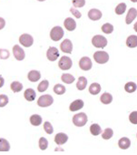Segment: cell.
I'll return each instance as SVG.
<instances>
[{
  "mask_svg": "<svg viewBox=\"0 0 137 155\" xmlns=\"http://www.w3.org/2000/svg\"><path fill=\"white\" fill-rule=\"evenodd\" d=\"M87 115L84 112H81V113H78V114H76L74 117H73V123L77 126V127H83L85 126L86 123H87Z\"/></svg>",
  "mask_w": 137,
  "mask_h": 155,
  "instance_id": "obj_1",
  "label": "cell"
},
{
  "mask_svg": "<svg viewBox=\"0 0 137 155\" xmlns=\"http://www.w3.org/2000/svg\"><path fill=\"white\" fill-rule=\"evenodd\" d=\"M92 44L97 48H104L107 45V39L101 35H95L92 38Z\"/></svg>",
  "mask_w": 137,
  "mask_h": 155,
  "instance_id": "obj_2",
  "label": "cell"
},
{
  "mask_svg": "<svg viewBox=\"0 0 137 155\" xmlns=\"http://www.w3.org/2000/svg\"><path fill=\"white\" fill-rule=\"evenodd\" d=\"M64 29L59 26L53 28L50 32V38L53 41H59L64 37Z\"/></svg>",
  "mask_w": 137,
  "mask_h": 155,
  "instance_id": "obj_3",
  "label": "cell"
},
{
  "mask_svg": "<svg viewBox=\"0 0 137 155\" xmlns=\"http://www.w3.org/2000/svg\"><path fill=\"white\" fill-rule=\"evenodd\" d=\"M94 59L98 64H104L109 60V55L105 51H96L94 54Z\"/></svg>",
  "mask_w": 137,
  "mask_h": 155,
  "instance_id": "obj_4",
  "label": "cell"
},
{
  "mask_svg": "<svg viewBox=\"0 0 137 155\" xmlns=\"http://www.w3.org/2000/svg\"><path fill=\"white\" fill-rule=\"evenodd\" d=\"M73 65V61L69 57L64 56L60 58L59 62H58V66L62 70H68L70 69L71 67Z\"/></svg>",
  "mask_w": 137,
  "mask_h": 155,
  "instance_id": "obj_5",
  "label": "cell"
},
{
  "mask_svg": "<svg viewBox=\"0 0 137 155\" xmlns=\"http://www.w3.org/2000/svg\"><path fill=\"white\" fill-rule=\"evenodd\" d=\"M54 102V99L51 95H43L41 96L38 101H37V105L39 107L45 108V107H49L52 105Z\"/></svg>",
  "mask_w": 137,
  "mask_h": 155,
  "instance_id": "obj_6",
  "label": "cell"
},
{
  "mask_svg": "<svg viewBox=\"0 0 137 155\" xmlns=\"http://www.w3.org/2000/svg\"><path fill=\"white\" fill-rule=\"evenodd\" d=\"M19 42L21 45H23L26 48H29L33 45L34 43V38L31 35L29 34H23L19 38Z\"/></svg>",
  "mask_w": 137,
  "mask_h": 155,
  "instance_id": "obj_7",
  "label": "cell"
},
{
  "mask_svg": "<svg viewBox=\"0 0 137 155\" xmlns=\"http://www.w3.org/2000/svg\"><path fill=\"white\" fill-rule=\"evenodd\" d=\"M92 61L88 57H83L80 60H79V67L82 70L87 71L90 70L92 68Z\"/></svg>",
  "mask_w": 137,
  "mask_h": 155,
  "instance_id": "obj_8",
  "label": "cell"
},
{
  "mask_svg": "<svg viewBox=\"0 0 137 155\" xmlns=\"http://www.w3.org/2000/svg\"><path fill=\"white\" fill-rule=\"evenodd\" d=\"M46 57H47L48 60H50V61H55L58 58V57H59V51H58V49L56 48H54V47H50L47 49Z\"/></svg>",
  "mask_w": 137,
  "mask_h": 155,
  "instance_id": "obj_9",
  "label": "cell"
},
{
  "mask_svg": "<svg viewBox=\"0 0 137 155\" xmlns=\"http://www.w3.org/2000/svg\"><path fill=\"white\" fill-rule=\"evenodd\" d=\"M13 54L17 60H23L26 57V53L19 45H15L13 47Z\"/></svg>",
  "mask_w": 137,
  "mask_h": 155,
  "instance_id": "obj_10",
  "label": "cell"
},
{
  "mask_svg": "<svg viewBox=\"0 0 137 155\" xmlns=\"http://www.w3.org/2000/svg\"><path fill=\"white\" fill-rule=\"evenodd\" d=\"M60 48L64 53H72V51H73V43L71 42L70 39H64L61 43Z\"/></svg>",
  "mask_w": 137,
  "mask_h": 155,
  "instance_id": "obj_11",
  "label": "cell"
},
{
  "mask_svg": "<svg viewBox=\"0 0 137 155\" xmlns=\"http://www.w3.org/2000/svg\"><path fill=\"white\" fill-rule=\"evenodd\" d=\"M136 17H137V10H136L134 8H130L129 11H128V13H127V15H126V18H125V22H126V24H127V25L131 24V23L135 19Z\"/></svg>",
  "mask_w": 137,
  "mask_h": 155,
  "instance_id": "obj_12",
  "label": "cell"
},
{
  "mask_svg": "<svg viewBox=\"0 0 137 155\" xmlns=\"http://www.w3.org/2000/svg\"><path fill=\"white\" fill-rule=\"evenodd\" d=\"M88 18L93 20V21H96L99 20L102 18V12L96 8H93L91 10H89L88 12Z\"/></svg>",
  "mask_w": 137,
  "mask_h": 155,
  "instance_id": "obj_13",
  "label": "cell"
},
{
  "mask_svg": "<svg viewBox=\"0 0 137 155\" xmlns=\"http://www.w3.org/2000/svg\"><path fill=\"white\" fill-rule=\"evenodd\" d=\"M64 28L68 30V31H73L76 29V22L71 18H67L64 22Z\"/></svg>",
  "mask_w": 137,
  "mask_h": 155,
  "instance_id": "obj_14",
  "label": "cell"
},
{
  "mask_svg": "<svg viewBox=\"0 0 137 155\" xmlns=\"http://www.w3.org/2000/svg\"><path fill=\"white\" fill-rule=\"evenodd\" d=\"M68 140V136L65 134V133H63V132H59L55 135L54 137V141L56 144L58 145H63L64 144L66 141Z\"/></svg>",
  "mask_w": 137,
  "mask_h": 155,
  "instance_id": "obj_15",
  "label": "cell"
},
{
  "mask_svg": "<svg viewBox=\"0 0 137 155\" xmlns=\"http://www.w3.org/2000/svg\"><path fill=\"white\" fill-rule=\"evenodd\" d=\"M28 80L31 81V82H36L40 80V78H41V74L38 70H31L28 75Z\"/></svg>",
  "mask_w": 137,
  "mask_h": 155,
  "instance_id": "obj_16",
  "label": "cell"
},
{
  "mask_svg": "<svg viewBox=\"0 0 137 155\" xmlns=\"http://www.w3.org/2000/svg\"><path fill=\"white\" fill-rule=\"evenodd\" d=\"M83 107H84V101L82 100H76L70 104L69 110L71 111H76L78 110L83 109Z\"/></svg>",
  "mask_w": 137,
  "mask_h": 155,
  "instance_id": "obj_17",
  "label": "cell"
},
{
  "mask_svg": "<svg viewBox=\"0 0 137 155\" xmlns=\"http://www.w3.org/2000/svg\"><path fill=\"white\" fill-rule=\"evenodd\" d=\"M118 146H119V148L122 149V150H127V149L131 146V140H130L128 138L123 137V138H122V139L119 140V141H118Z\"/></svg>",
  "mask_w": 137,
  "mask_h": 155,
  "instance_id": "obj_18",
  "label": "cell"
},
{
  "mask_svg": "<svg viewBox=\"0 0 137 155\" xmlns=\"http://www.w3.org/2000/svg\"><path fill=\"white\" fill-rule=\"evenodd\" d=\"M36 96V91L33 89H27V90H26V91L24 93V97H25V99L27 101H35Z\"/></svg>",
  "mask_w": 137,
  "mask_h": 155,
  "instance_id": "obj_19",
  "label": "cell"
},
{
  "mask_svg": "<svg viewBox=\"0 0 137 155\" xmlns=\"http://www.w3.org/2000/svg\"><path fill=\"white\" fill-rule=\"evenodd\" d=\"M126 46L131 48H136L137 47V36H134V35L129 36L126 39Z\"/></svg>",
  "mask_w": 137,
  "mask_h": 155,
  "instance_id": "obj_20",
  "label": "cell"
},
{
  "mask_svg": "<svg viewBox=\"0 0 137 155\" xmlns=\"http://www.w3.org/2000/svg\"><path fill=\"white\" fill-rule=\"evenodd\" d=\"M86 85H87V80H86V78L84 77V76L80 77L79 79H78L77 83H76V88H77V90H78V91H84V90L86 89Z\"/></svg>",
  "mask_w": 137,
  "mask_h": 155,
  "instance_id": "obj_21",
  "label": "cell"
},
{
  "mask_svg": "<svg viewBox=\"0 0 137 155\" xmlns=\"http://www.w3.org/2000/svg\"><path fill=\"white\" fill-rule=\"evenodd\" d=\"M10 150V144L9 142L3 138H0V151H3V152H7L9 151Z\"/></svg>",
  "mask_w": 137,
  "mask_h": 155,
  "instance_id": "obj_22",
  "label": "cell"
},
{
  "mask_svg": "<svg viewBox=\"0 0 137 155\" xmlns=\"http://www.w3.org/2000/svg\"><path fill=\"white\" fill-rule=\"evenodd\" d=\"M61 80H62L63 82H64L66 84H71V83H73L75 81L76 79H75V77L73 75L68 74V73H64V74L62 75Z\"/></svg>",
  "mask_w": 137,
  "mask_h": 155,
  "instance_id": "obj_23",
  "label": "cell"
},
{
  "mask_svg": "<svg viewBox=\"0 0 137 155\" xmlns=\"http://www.w3.org/2000/svg\"><path fill=\"white\" fill-rule=\"evenodd\" d=\"M101 86L98 83H92L91 86L89 87V92L92 95H97L101 91Z\"/></svg>",
  "mask_w": 137,
  "mask_h": 155,
  "instance_id": "obj_24",
  "label": "cell"
},
{
  "mask_svg": "<svg viewBox=\"0 0 137 155\" xmlns=\"http://www.w3.org/2000/svg\"><path fill=\"white\" fill-rule=\"evenodd\" d=\"M100 101H101V102L104 103V104H106V105H107V104H110V103L113 101V96H112L110 93L105 92V93H104V94L101 96Z\"/></svg>",
  "mask_w": 137,
  "mask_h": 155,
  "instance_id": "obj_25",
  "label": "cell"
},
{
  "mask_svg": "<svg viewBox=\"0 0 137 155\" xmlns=\"http://www.w3.org/2000/svg\"><path fill=\"white\" fill-rule=\"evenodd\" d=\"M136 89H137V85L134 82H132V81L127 82L125 84V86H124V90L128 93H133L136 91Z\"/></svg>",
  "mask_w": 137,
  "mask_h": 155,
  "instance_id": "obj_26",
  "label": "cell"
},
{
  "mask_svg": "<svg viewBox=\"0 0 137 155\" xmlns=\"http://www.w3.org/2000/svg\"><path fill=\"white\" fill-rule=\"evenodd\" d=\"M30 122L34 126H39L42 123V117L37 114H34L30 117Z\"/></svg>",
  "mask_w": 137,
  "mask_h": 155,
  "instance_id": "obj_27",
  "label": "cell"
},
{
  "mask_svg": "<svg viewBox=\"0 0 137 155\" xmlns=\"http://www.w3.org/2000/svg\"><path fill=\"white\" fill-rule=\"evenodd\" d=\"M90 132L94 135V136H98L101 132H102V129L100 127V125L95 123V124H92L90 126Z\"/></svg>",
  "mask_w": 137,
  "mask_h": 155,
  "instance_id": "obj_28",
  "label": "cell"
},
{
  "mask_svg": "<svg viewBox=\"0 0 137 155\" xmlns=\"http://www.w3.org/2000/svg\"><path fill=\"white\" fill-rule=\"evenodd\" d=\"M10 88H11V90L13 91V92L17 93V92H19V91H22L23 85H22V83H20L19 81H14V82L11 83Z\"/></svg>",
  "mask_w": 137,
  "mask_h": 155,
  "instance_id": "obj_29",
  "label": "cell"
},
{
  "mask_svg": "<svg viewBox=\"0 0 137 155\" xmlns=\"http://www.w3.org/2000/svg\"><path fill=\"white\" fill-rule=\"evenodd\" d=\"M101 29L104 34H111L114 31V26L110 23H105L102 26Z\"/></svg>",
  "mask_w": 137,
  "mask_h": 155,
  "instance_id": "obj_30",
  "label": "cell"
},
{
  "mask_svg": "<svg viewBox=\"0 0 137 155\" xmlns=\"http://www.w3.org/2000/svg\"><path fill=\"white\" fill-rule=\"evenodd\" d=\"M48 86H49L48 81L45 80V81H42V82L39 83V85L37 86V90H38L39 92H45L48 89Z\"/></svg>",
  "mask_w": 137,
  "mask_h": 155,
  "instance_id": "obj_31",
  "label": "cell"
},
{
  "mask_svg": "<svg viewBox=\"0 0 137 155\" xmlns=\"http://www.w3.org/2000/svg\"><path fill=\"white\" fill-rule=\"evenodd\" d=\"M113 135H114V130H113L111 128H106V129L104 130V131L102 133V137H103V139H104V140H109V139H111V138L113 137Z\"/></svg>",
  "mask_w": 137,
  "mask_h": 155,
  "instance_id": "obj_32",
  "label": "cell"
},
{
  "mask_svg": "<svg viewBox=\"0 0 137 155\" xmlns=\"http://www.w3.org/2000/svg\"><path fill=\"white\" fill-rule=\"evenodd\" d=\"M54 91L57 95H63L65 92V87L61 84H56L54 87Z\"/></svg>",
  "mask_w": 137,
  "mask_h": 155,
  "instance_id": "obj_33",
  "label": "cell"
},
{
  "mask_svg": "<svg viewBox=\"0 0 137 155\" xmlns=\"http://www.w3.org/2000/svg\"><path fill=\"white\" fill-rule=\"evenodd\" d=\"M126 10V4L125 3H120L116 8H115V13L117 15H123Z\"/></svg>",
  "mask_w": 137,
  "mask_h": 155,
  "instance_id": "obj_34",
  "label": "cell"
},
{
  "mask_svg": "<svg viewBox=\"0 0 137 155\" xmlns=\"http://www.w3.org/2000/svg\"><path fill=\"white\" fill-rule=\"evenodd\" d=\"M47 147H48V141H47V140L45 138H43V137L40 138V140H39V148H40V150H45L47 149Z\"/></svg>",
  "mask_w": 137,
  "mask_h": 155,
  "instance_id": "obj_35",
  "label": "cell"
},
{
  "mask_svg": "<svg viewBox=\"0 0 137 155\" xmlns=\"http://www.w3.org/2000/svg\"><path fill=\"white\" fill-rule=\"evenodd\" d=\"M44 129H45V132L47 134H52L54 132V128H53L52 124L49 121H45L44 123Z\"/></svg>",
  "mask_w": 137,
  "mask_h": 155,
  "instance_id": "obj_36",
  "label": "cell"
},
{
  "mask_svg": "<svg viewBox=\"0 0 137 155\" xmlns=\"http://www.w3.org/2000/svg\"><path fill=\"white\" fill-rule=\"evenodd\" d=\"M9 100H8V97L7 95H0V107H5L8 103Z\"/></svg>",
  "mask_w": 137,
  "mask_h": 155,
  "instance_id": "obj_37",
  "label": "cell"
},
{
  "mask_svg": "<svg viewBox=\"0 0 137 155\" xmlns=\"http://www.w3.org/2000/svg\"><path fill=\"white\" fill-rule=\"evenodd\" d=\"M86 5V0H73V6L75 8H83Z\"/></svg>",
  "mask_w": 137,
  "mask_h": 155,
  "instance_id": "obj_38",
  "label": "cell"
},
{
  "mask_svg": "<svg viewBox=\"0 0 137 155\" xmlns=\"http://www.w3.org/2000/svg\"><path fill=\"white\" fill-rule=\"evenodd\" d=\"M129 120L132 124H137V111H132L129 115Z\"/></svg>",
  "mask_w": 137,
  "mask_h": 155,
  "instance_id": "obj_39",
  "label": "cell"
},
{
  "mask_svg": "<svg viewBox=\"0 0 137 155\" xmlns=\"http://www.w3.org/2000/svg\"><path fill=\"white\" fill-rule=\"evenodd\" d=\"M0 58L2 59H7L9 58V51L7 50V49H3L1 48L0 49Z\"/></svg>",
  "mask_w": 137,
  "mask_h": 155,
  "instance_id": "obj_40",
  "label": "cell"
},
{
  "mask_svg": "<svg viewBox=\"0 0 137 155\" xmlns=\"http://www.w3.org/2000/svg\"><path fill=\"white\" fill-rule=\"evenodd\" d=\"M70 11H71V13H72L76 18H80L82 17V14H81L78 10H76L75 8H70Z\"/></svg>",
  "mask_w": 137,
  "mask_h": 155,
  "instance_id": "obj_41",
  "label": "cell"
},
{
  "mask_svg": "<svg viewBox=\"0 0 137 155\" xmlns=\"http://www.w3.org/2000/svg\"><path fill=\"white\" fill-rule=\"evenodd\" d=\"M5 26H6V21H5V19L2 18H0V30L3 29V28H5Z\"/></svg>",
  "mask_w": 137,
  "mask_h": 155,
  "instance_id": "obj_42",
  "label": "cell"
},
{
  "mask_svg": "<svg viewBox=\"0 0 137 155\" xmlns=\"http://www.w3.org/2000/svg\"><path fill=\"white\" fill-rule=\"evenodd\" d=\"M4 82H5V81H4V79H3V77H2V76H0V88H2V87H3Z\"/></svg>",
  "mask_w": 137,
  "mask_h": 155,
  "instance_id": "obj_43",
  "label": "cell"
},
{
  "mask_svg": "<svg viewBox=\"0 0 137 155\" xmlns=\"http://www.w3.org/2000/svg\"><path fill=\"white\" fill-rule=\"evenodd\" d=\"M133 29H134V30H135V31L137 32V22H136V23L134 24V26H133Z\"/></svg>",
  "mask_w": 137,
  "mask_h": 155,
  "instance_id": "obj_44",
  "label": "cell"
},
{
  "mask_svg": "<svg viewBox=\"0 0 137 155\" xmlns=\"http://www.w3.org/2000/svg\"><path fill=\"white\" fill-rule=\"evenodd\" d=\"M131 1L133 2V3H136V2H137V0H131Z\"/></svg>",
  "mask_w": 137,
  "mask_h": 155,
  "instance_id": "obj_45",
  "label": "cell"
},
{
  "mask_svg": "<svg viewBox=\"0 0 137 155\" xmlns=\"http://www.w3.org/2000/svg\"><path fill=\"white\" fill-rule=\"evenodd\" d=\"M38 1H41L42 2V1H45V0H38Z\"/></svg>",
  "mask_w": 137,
  "mask_h": 155,
  "instance_id": "obj_46",
  "label": "cell"
}]
</instances>
